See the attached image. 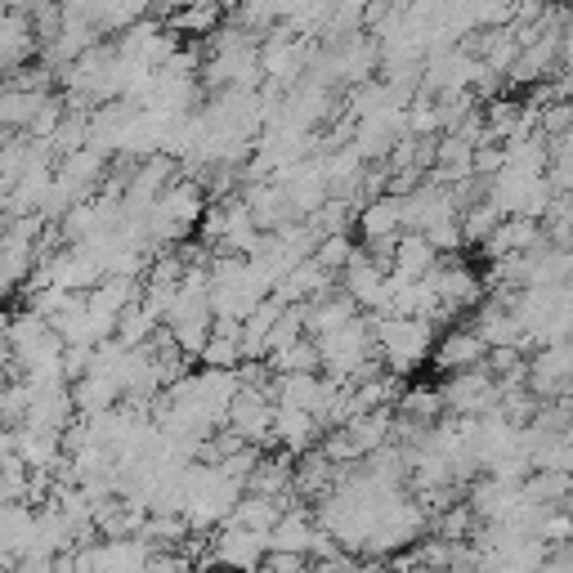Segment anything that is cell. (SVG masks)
Here are the masks:
<instances>
[{"label":"cell","instance_id":"obj_1","mask_svg":"<svg viewBox=\"0 0 573 573\" xmlns=\"http://www.w3.org/2000/svg\"><path fill=\"white\" fill-rule=\"evenodd\" d=\"M377 346L386 350V359H390L395 372H408V368H417L430 355V327L421 318L390 314V318L377 323Z\"/></svg>","mask_w":573,"mask_h":573},{"label":"cell","instance_id":"obj_2","mask_svg":"<svg viewBox=\"0 0 573 573\" xmlns=\"http://www.w3.org/2000/svg\"><path fill=\"white\" fill-rule=\"evenodd\" d=\"M265 555H269L265 533H252V529H238V524H219V533L211 538V560L206 564L234 569V573H256L265 564Z\"/></svg>","mask_w":573,"mask_h":573},{"label":"cell","instance_id":"obj_3","mask_svg":"<svg viewBox=\"0 0 573 573\" xmlns=\"http://www.w3.org/2000/svg\"><path fill=\"white\" fill-rule=\"evenodd\" d=\"M484 355H489V346L475 336V331H448L443 340H439V350H434V364L443 368V372H471V368H480L484 364Z\"/></svg>","mask_w":573,"mask_h":573},{"label":"cell","instance_id":"obj_4","mask_svg":"<svg viewBox=\"0 0 573 573\" xmlns=\"http://www.w3.org/2000/svg\"><path fill=\"white\" fill-rule=\"evenodd\" d=\"M314 533H318V520H314L309 511L291 507V511H283V515H278V524L265 533V542H269V551L309 555V542H314Z\"/></svg>","mask_w":573,"mask_h":573},{"label":"cell","instance_id":"obj_5","mask_svg":"<svg viewBox=\"0 0 573 573\" xmlns=\"http://www.w3.org/2000/svg\"><path fill=\"white\" fill-rule=\"evenodd\" d=\"M359 228L368 243H399V228H403V197H377L364 206Z\"/></svg>","mask_w":573,"mask_h":573},{"label":"cell","instance_id":"obj_6","mask_svg":"<svg viewBox=\"0 0 573 573\" xmlns=\"http://www.w3.org/2000/svg\"><path fill=\"white\" fill-rule=\"evenodd\" d=\"M274 439L287 448V452H309L314 439H318V417L300 412V408H278L274 412Z\"/></svg>","mask_w":573,"mask_h":573},{"label":"cell","instance_id":"obj_7","mask_svg":"<svg viewBox=\"0 0 573 573\" xmlns=\"http://www.w3.org/2000/svg\"><path fill=\"white\" fill-rule=\"evenodd\" d=\"M243 493H260V498L287 502V493H291V462H287V452L283 457H260Z\"/></svg>","mask_w":573,"mask_h":573},{"label":"cell","instance_id":"obj_8","mask_svg":"<svg viewBox=\"0 0 573 573\" xmlns=\"http://www.w3.org/2000/svg\"><path fill=\"white\" fill-rule=\"evenodd\" d=\"M278 515H283V502L260 498V493H243L234 515H228L224 524H238V529H252V533H269L278 524Z\"/></svg>","mask_w":573,"mask_h":573},{"label":"cell","instance_id":"obj_9","mask_svg":"<svg viewBox=\"0 0 573 573\" xmlns=\"http://www.w3.org/2000/svg\"><path fill=\"white\" fill-rule=\"evenodd\" d=\"M399 408H403V417H408L412 426H430V421L439 417V408H443V395L417 386V390H408V395L399 399Z\"/></svg>","mask_w":573,"mask_h":573},{"label":"cell","instance_id":"obj_10","mask_svg":"<svg viewBox=\"0 0 573 573\" xmlns=\"http://www.w3.org/2000/svg\"><path fill=\"white\" fill-rule=\"evenodd\" d=\"M260 569H269V573H314V560L309 555H291V551H269Z\"/></svg>","mask_w":573,"mask_h":573},{"label":"cell","instance_id":"obj_11","mask_svg":"<svg viewBox=\"0 0 573 573\" xmlns=\"http://www.w3.org/2000/svg\"><path fill=\"white\" fill-rule=\"evenodd\" d=\"M144 573H197V564L184 551H153V560H149Z\"/></svg>","mask_w":573,"mask_h":573},{"label":"cell","instance_id":"obj_12","mask_svg":"<svg viewBox=\"0 0 573 573\" xmlns=\"http://www.w3.org/2000/svg\"><path fill=\"white\" fill-rule=\"evenodd\" d=\"M19 180H37V193L45 188V175H37V171H23ZM19 202H32V184H23V197H19Z\"/></svg>","mask_w":573,"mask_h":573},{"label":"cell","instance_id":"obj_13","mask_svg":"<svg viewBox=\"0 0 573 573\" xmlns=\"http://www.w3.org/2000/svg\"><path fill=\"white\" fill-rule=\"evenodd\" d=\"M197 573H234V569H219V564H206V569H197Z\"/></svg>","mask_w":573,"mask_h":573},{"label":"cell","instance_id":"obj_14","mask_svg":"<svg viewBox=\"0 0 573 573\" xmlns=\"http://www.w3.org/2000/svg\"><path fill=\"white\" fill-rule=\"evenodd\" d=\"M564 511H569V515H573V498H569V502H564Z\"/></svg>","mask_w":573,"mask_h":573},{"label":"cell","instance_id":"obj_15","mask_svg":"<svg viewBox=\"0 0 573 573\" xmlns=\"http://www.w3.org/2000/svg\"><path fill=\"white\" fill-rule=\"evenodd\" d=\"M377 573H395V569H390V564H386V569H377Z\"/></svg>","mask_w":573,"mask_h":573},{"label":"cell","instance_id":"obj_16","mask_svg":"<svg viewBox=\"0 0 573 573\" xmlns=\"http://www.w3.org/2000/svg\"><path fill=\"white\" fill-rule=\"evenodd\" d=\"M256 573H269V569H256Z\"/></svg>","mask_w":573,"mask_h":573}]
</instances>
